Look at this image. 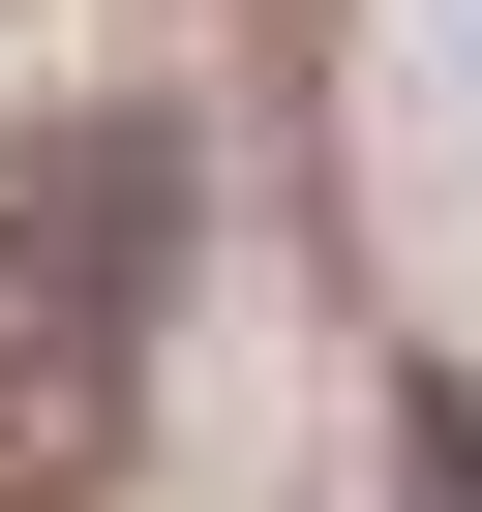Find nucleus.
I'll return each mask as SVG.
<instances>
[{
    "label": "nucleus",
    "instance_id": "nucleus-1",
    "mask_svg": "<svg viewBox=\"0 0 482 512\" xmlns=\"http://www.w3.org/2000/svg\"><path fill=\"white\" fill-rule=\"evenodd\" d=\"M151 211H181V151H151V121H121V151H61V181H0V512H61V482L121 452Z\"/></svg>",
    "mask_w": 482,
    "mask_h": 512
},
{
    "label": "nucleus",
    "instance_id": "nucleus-2",
    "mask_svg": "<svg viewBox=\"0 0 482 512\" xmlns=\"http://www.w3.org/2000/svg\"><path fill=\"white\" fill-rule=\"evenodd\" d=\"M422 512H482V422H452V392H422Z\"/></svg>",
    "mask_w": 482,
    "mask_h": 512
}]
</instances>
